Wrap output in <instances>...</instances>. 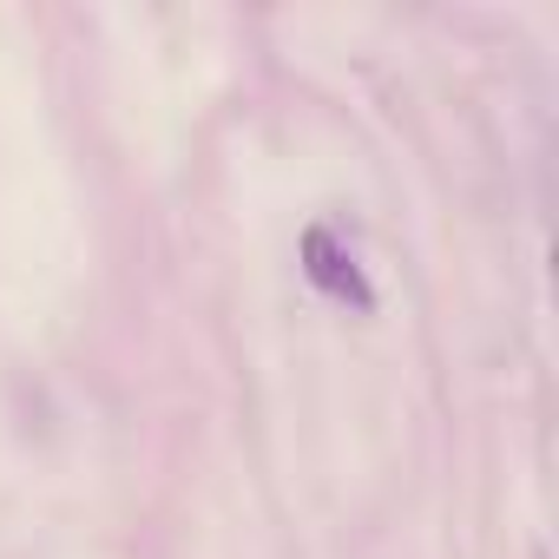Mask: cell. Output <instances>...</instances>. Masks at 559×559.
<instances>
[{
  "label": "cell",
  "mask_w": 559,
  "mask_h": 559,
  "mask_svg": "<svg viewBox=\"0 0 559 559\" xmlns=\"http://www.w3.org/2000/svg\"><path fill=\"white\" fill-rule=\"evenodd\" d=\"M304 276H310L323 297L349 304V310H369V304H376V290H369V276H362L356 250H349L330 224H310V230H304Z\"/></svg>",
  "instance_id": "cell-1"
}]
</instances>
